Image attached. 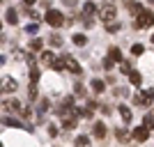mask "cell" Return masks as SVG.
I'll return each mask as SVG.
<instances>
[{
    "mask_svg": "<svg viewBox=\"0 0 154 147\" xmlns=\"http://www.w3.org/2000/svg\"><path fill=\"white\" fill-rule=\"evenodd\" d=\"M94 12H97V5H94V2H85V5H83V14H85V19H90Z\"/></svg>",
    "mask_w": 154,
    "mask_h": 147,
    "instance_id": "14",
    "label": "cell"
},
{
    "mask_svg": "<svg viewBox=\"0 0 154 147\" xmlns=\"http://www.w3.org/2000/svg\"><path fill=\"white\" fill-rule=\"evenodd\" d=\"M115 138H117V140H127V138H129V133H127V131H124V129H115Z\"/></svg>",
    "mask_w": 154,
    "mask_h": 147,
    "instance_id": "23",
    "label": "cell"
},
{
    "mask_svg": "<svg viewBox=\"0 0 154 147\" xmlns=\"http://www.w3.org/2000/svg\"><path fill=\"white\" fill-rule=\"evenodd\" d=\"M131 53H134V55H143V53H145V46L143 44H134L131 46Z\"/></svg>",
    "mask_w": 154,
    "mask_h": 147,
    "instance_id": "24",
    "label": "cell"
},
{
    "mask_svg": "<svg viewBox=\"0 0 154 147\" xmlns=\"http://www.w3.org/2000/svg\"><path fill=\"white\" fill-rule=\"evenodd\" d=\"M120 28H122L120 23H110V26H106V30H108L110 35H115V32H120Z\"/></svg>",
    "mask_w": 154,
    "mask_h": 147,
    "instance_id": "27",
    "label": "cell"
},
{
    "mask_svg": "<svg viewBox=\"0 0 154 147\" xmlns=\"http://www.w3.org/2000/svg\"><path fill=\"white\" fill-rule=\"evenodd\" d=\"M37 30H39V26H37V23H30V26H26V32H28V35H35Z\"/></svg>",
    "mask_w": 154,
    "mask_h": 147,
    "instance_id": "28",
    "label": "cell"
},
{
    "mask_svg": "<svg viewBox=\"0 0 154 147\" xmlns=\"http://www.w3.org/2000/svg\"><path fill=\"white\" fill-rule=\"evenodd\" d=\"M99 19L106 23V26H110V23H115V5H103L101 9H99Z\"/></svg>",
    "mask_w": 154,
    "mask_h": 147,
    "instance_id": "2",
    "label": "cell"
},
{
    "mask_svg": "<svg viewBox=\"0 0 154 147\" xmlns=\"http://www.w3.org/2000/svg\"><path fill=\"white\" fill-rule=\"evenodd\" d=\"M129 12H131V14L136 16V19H138V16H140V14L145 12V9H143V5H140V2H129Z\"/></svg>",
    "mask_w": 154,
    "mask_h": 147,
    "instance_id": "13",
    "label": "cell"
},
{
    "mask_svg": "<svg viewBox=\"0 0 154 147\" xmlns=\"http://www.w3.org/2000/svg\"><path fill=\"white\" fill-rule=\"evenodd\" d=\"M28 92H30V94H28V96H30V99H37V87H35V85H32V87L28 90Z\"/></svg>",
    "mask_w": 154,
    "mask_h": 147,
    "instance_id": "36",
    "label": "cell"
},
{
    "mask_svg": "<svg viewBox=\"0 0 154 147\" xmlns=\"http://www.w3.org/2000/svg\"><path fill=\"white\" fill-rule=\"evenodd\" d=\"M74 145H76V147H88V145H90V138H88V136H78Z\"/></svg>",
    "mask_w": 154,
    "mask_h": 147,
    "instance_id": "19",
    "label": "cell"
},
{
    "mask_svg": "<svg viewBox=\"0 0 154 147\" xmlns=\"http://www.w3.org/2000/svg\"><path fill=\"white\" fill-rule=\"evenodd\" d=\"M46 23L53 26V28H60L62 23H67V21H64V16L58 12V9H51V12H46Z\"/></svg>",
    "mask_w": 154,
    "mask_h": 147,
    "instance_id": "3",
    "label": "cell"
},
{
    "mask_svg": "<svg viewBox=\"0 0 154 147\" xmlns=\"http://www.w3.org/2000/svg\"><path fill=\"white\" fill-rule=\"evenodd\" d=\"M30 81H32V85L39 81V69H37V67H32V69H30Z\"/></svg>",
    "mask_w": 154,
    "mask_h": 147,
    "instance_id": "25",
    "label": "cell"
},
{
    "mask_svg": "<svg viewBox=\"0 0 154 147\" xmlns=\"http://www.w3.org/2000/svg\"><path fill=\"white\" fill-rule=\"evenodd\" d=\"M120 71H124V74H131V64H129L127 60H124V62L120 64Z\"/></svg>",
    "mask_w": 154,
    "mask_h": 147,
    "instance_id": "30",
    "label": "cell"
},
{
    "mask_svg": "<svg viewBox=\"0 0 154 147\" xmlns=\"http://www.w3.org/2000/svg\"><path fill=\"white\" fill-rule=\"evenodd\" d=\"M76 122H78V115H76V108H74V110H69V113L62 117V129L64 131H71V129L76 127Z\"/></svg>",
    "mask_w": 154,
    "mask_h": 147,
    "instance_id": "4",
    "label": "cell"
},
{
    "mask_svg": "<svg viewBox=\"0 0 154 147\" xmlns=\"http://www.w3.org/2000/svg\"><path fill=\"white\" fill-rule=\"evenodd\" d=\"M39 60H42V64H46V67H53V62H55V55H53L51 51H42V55H39Z\"/></svg>",
    "mask_w": 154,
    "mask_h": 147,
    "instance_id": "7",
    "label": "cell"
},
{
    "mask_svg": "<svg viewBox=\"0 0 154 147\" xmlns=\"http://www.w3.org/2000/svg\"><path fill=\"white\" fill-rule=\"evenodd\" d=\"M143 127L147 129V131H152V129H154V117H152V115H147L145 120H143Z\"/></svg>",
    "mask_w": 154,
    "mask_h": 147,
    "instance_id": "21",
    "label": "cell"
},
{
    "mask_svg": "<svg viewBox=\"0 0 154 147\" xmlns=\"http://www.w3.org/2000/svg\"><path fill=\"white\" fill-rule=\"evenodd\" d=\"M145 94L149 96V101H154V87H149V90H145Z\"/></svg>",
    "mask_w": 154,
    "mask_h": 147,
    "instance_id": "37",
    "label": "cell"
},
{
    "mask_svg": "<svg viewBox=\"0 0 154 147\" xmlns=\"http://www.w3.org/2000/svg\"><path fill=\"white\" fill-rule=\"evenodd\" d=\"M131 138H134V140H138V142H145V140L149 138V131H147L145 127H140V129H134Z\"/></svg>",
    "mask_w": 154,
    "mask_h": 147,
    "instance_id": "6",
    "label": "cell"
},
{
    "mask_svg": "<svg viewBox=\"0 0 154 147\" xmlns=\"http://www.w3.org/2000/svg\"><path fill=\"white\" fill-rule=\"evenodd\" d=\"M16 87H19V85H16L14 78H5V81H2V92H14Z\"/></svg>",
    "mask_w": 154,
    "mask_h": 147,
    "instance_id": "12",
    "label": "cell"
},
{
    "mask_svg": "<svg viewBox=\"0 0 154 147\" xmlns=\"http://www.w3.org/2000/svg\"><path fill=\"white\" fill-rule=\"evenodd\" d=\"M48 136H51V138H55V136H58V127H55V124H51V127H48Z\"/></svg>",
    "mask_w": 154,
    "mask_h": 147,
    "instance_id": "33",
    "label": "cell"
},
{
    "mask_svg": "<svg viewBox=\"0 0 154 147\" xmlns=\"http://www.w3.org/2000/svg\"><path fill=\"white\" fill-rule=\"evenodd\" d=\"M134 103L136 106H147V103H152V101H149V96L145 94V92H138V94L134 96Z\"/></svg>",
    "mask_w": 154,
    "mask_h": 147,
    "instance_id": "10",
    "label": "cell"
},
{
    "mask_svg": "<svg viewBox=\"0 0 154 147\" xmlns=\"http://www.w3.org/2000/svg\"><path fill=\"white\" fill-rule=\"evenodd\" d=\"M48 106H51V103H48V99H42V103H39V113H46V110H48Z\"/></svg>",
    "mask_w": 154,
    "mask_h": 147,
    "instance_id": "29",
    "label": "cell"
},
{
    "mask_svg": "<svg viewBox=\"0 0 154 147\" xmlns=\"http://www.w3.org/2000/svg\"><path fill=\"white\" fill-rule=\"evenodd\" d=\"M108 58L113 60V62H120V64L124 62V60H122V51H120L117 46H110V48H108Z\"/></svg>",
    "mask_w": 154,
    "mask_h": 147,
    "instance_id": "9",
    "label": "cell"
},
{
    "mask_svg": "<svg viewBox=\"0 0 154 147\" xmlns=\"http://www.w3.org/2000/svg\"><path fill=\"white\" fill-rule=\"evenodd\" d=\"M152 44H154V35H152Z\"/></svg>",
    "mask_w": 154,
    "mask_h": 147,
    "instance_id": "38",
    "label": "cell"
},
{
    "mask_svg": "<svg viewBox=\"0 0 154 147\" xmlns=\"http://www.w3.org/2000/svg\"><path fill=\"white\" fill-rule=\"evenodd\" d=\"M71 41H74L76 46H85V44H88V37H85V35H74Z\"/></svg>",
    "mask_w": 154,
    "mask_h": 147,
    "instance_id": "18",
    "label": "cell"
},
{
    "mask_svg": "<svg viewBox=\"0 0 154 147\" xmlns=\"http://www.w3.org/2000/svg\"><path fill=\"white\" fill-rule=\"evenodd\" d=\"M129 83L138 87V85L143 83V76H140V74H138V71H131V74H129Z\"/></svg>",
    "mask_w": 154,
    "mask_h": 147,
    "instance_id": "16",
    "label": "cell"
},
{
    "mask_svg": "<svg viewBox=\"0 0 154 147\" xmlns=\"http://www.w3.org/2000/svg\"><path fill=\"white\" fill-rule=\"evenodd\" d=\"M117 110H120V117H122V122H124V124H129V122L134 120V115H131V110H129L127 106H120Z\"/></svg>",
    "mask_w": 154,
    "mask_h": 147,
    "instance_id": "11",
    "label": "cell"
},
{
    "mask_svg": "<svg viewBox=\"0 0 154 147\" xmlns=\"http://www.w3.org/2000/svg\"><path fill=\"white\" fill-rule=\"evenodd\" d=\"M5 21L9 23V26H16V21H19L16 19V12H14V9H7L5 12Z\"/></svg>",
    "mask_w": 154,
    "mask_h": 147,
    "instance_id": "17",
    "label": "cell"
},
{
    "mask_svg": "<svg viewBox=\"0 0 154 147\" xmlns=\"http://www.w3.org/2000/svg\"><path fill=\"white\" fill-rule=\"evenodd\" d=\"M152 23H154V14L145 9V12H143L140 16H138V19L134 21V28H136V30H143V28H149Z\"/></svg>",
    "mask_w": 154,
    "mask_h": 147,
    "instance_id": "1",
    "label": "cell"
},
{
    "mask_svg": "<svg viewBox=\"0 0 154 147\" xmlns=\"http://www.w3.org/2000/svg\"><path fill=\"white\" fill-rule=\"evenodd\" d=\"M103 69H113V64H115V62H113V60H110V58H103Z\"/></svg>",
    "mask_w": 154,
    "mask_h": 147,
    "instance_id": "32",
    "label": "cell"
},
{
    "mask_svg": "<svg viewBox=\"0 0 154 147\" xmlns=\"http://www.w3.org/2000/svg\"><path fill=\"white\" fill-rule=\"evenodd\" d=\"M90 85H92V90H94V92H99V94H101L103 90H106V83H103L101 78H94V81H92Z\"/></svg>",
    "mask_w": 154,
    "mask_h": 147,
    "instance_id": "15",
    "label": "cell"
},
{
    "mask_svg": "<svg viewBox=\"0 0 154 147\" xmlns=\"http://www.w3.org/2000/svg\"><path fill=\"white\" fill-rule=\"evenodd\" d=\"M48 41H51V46H62V37H60L58 32H53L51 37H48Z\"/></svg>",
    "mask_w": 154,
    "mask_h": 147,
    "instance_id": "20",
    "label": "cell"
},
{
    "mask_svg": "<svg viewBox=\"0 0 154 147\" xmlns=\"http://www.w3.org/2000/svg\"><path fill=\"white\" fill-rule=\"evenodd\" d=\"M74 92H76V94H85V87L81 83H76V85H74Z\"/></svg>",
    "mask_w": 154,
    "mask_h": 147,
    "instance_id": "34",
    "label": "cell"
},
{
    "mask_svg": "<svg viewBox=\"0 0 154 147\" xmlns=\"http://www.w3.org/2000/svg\"><path fill=\"white\" fill-rule=\"evenodd\" d=\"M32 51H42V39H32Z\"/></svg>",
    "mask_w": 154,
    "mask_h": 147,
    "instance_id": "31",
    "label": "cell"
},
{
    "mask_svg": "<svg viewBox=\"0 0 154 147\" xmlns=\"http://www.w3.org/2000/svg\"><path fill=\"white\" fill-rule=\"evenodd\" d=\"M92 136H94V138H99V140H101V138H106V124L97 122L94 127H92Z\"/></svg>",
    "mask_w": 154,
    "mask_h": 147,
    "instance_id": "8",
    "label": "cell"
},
{
    "mask_svg": "<svg viewBox=\"0 0 154 147\" xmlns=\"http://www.w3.org/2000/svg\"><path fill=\"white\" fill-rule=\"evenodd\" d=\"M53 69H55V71H64V60L58 58L55 62H53Z\"/></svg>",
    "mask_w": 154,
    "mask_h": 147,
    "instance_id": "26",
    "label": "cell"
},
{
    "mask_svg": "<svg viewBox=\"0 0 154 147\" xmlns=\"http://www.w3.org/2000/svg\"><path fill=\"white\" fill-rule=\"evenodd\" d=\"M62 60H64V69H67V71H71V74H81V64L74 60V55H67V53H64Z\"/></svg>",
    "mask_w": 154,
    "mask_h": 147,
    "instance_id": "5",
    "label": "cell"
},
{
    "mask_svg": "<svg viewBox=\"0 0 154 147\" xmlns=\"http://www.w3.org/2000/svg\"><path fill=\"white\" fill-rule=\"evenodd\" d=\"M5 127H16V129H21L23 124H21L19 120H12V117H5Z\"/></svg>",
    "mask_w": 154,
    "mask_h": 147,
    "instance_id": "22",
    "label": "cell"
},
{
    "mask_svg": "<svg viewBox=\"0 0 154 147\" xmlns=\"http://www.w3.org/2000/svg\"><path fill=\"white\" fill-rule=\"evenodd\" d=\"M28 14H30V19L35 21V23H37V21L42 19V16H39V12H35V9H30V12H28Z\"/></svg>",
    "mask_w": 154,
    "mask_h": 147,
    "instance_id": "35",
    "label": "cell"
}]
</instances>
